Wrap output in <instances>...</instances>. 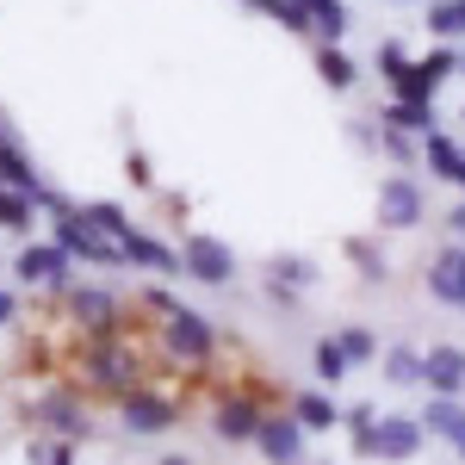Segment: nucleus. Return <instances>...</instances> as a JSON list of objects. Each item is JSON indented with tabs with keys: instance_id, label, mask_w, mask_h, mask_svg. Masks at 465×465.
Returning <instances> with one entry per match:
<instances>
[{
	"instance_id": "nucleus-1",
	"label": "nucleus",
	"mask_w": 465,
	"mask_h": 465,
	"mask_svg": "<svg viewBox=\"0 0 465 465\" xmlns=\"http://www.w3.org/2000/svg\"><path fill=\"white\" fill-rule=\"evenodd\" d=\"M74 366L87 372V385H94V391H112V397H124V391H137V385H143L137 354H124V341H118V335H106V341H81Z\"/></svg>"
},
{
	"instance_id": "nucleus-2",
	"label": "nucleus",
	"mask_w": 465,
	"mask_h": 465,
	"mask_svg": "<svg viewBox=\"0 0 465 465\" xmlns=\"http://www.w3.org/2000/svg\"><path fill=\"white\" fill-rule=\"evenodd\" d=\"M50 223H56V236H50V242L69 254V261H87V267H124V249H118L112 236H100V230L74 212V205L63 217H50Z\"/></svg>"
},
{
	"instance_id": "nucleus-3",
	"label": "nucleus",
	"mask_w": 465,
	"mask_h": 465,
	"mask_svg": "<svg viewBox=\"0 0 465 465\" xmlns=\"http://www.w3.org/2000/svg\"><path fill=\"white\" fill-rule=\"evenodd\" d=\"M63 311L74 317V329H81L87 341H106V335L124 329V304H118L106 286H63Z\"/></svg>"
},
{
	"instance_id": "nucleus-4",
	"label": "nucleus",
	"mask_w": 465,
	"mask_h": 465,
	"mask_svg": "<svg viewBox=\"0 0 465 465\" xmlns=\"http://www.w3.org/2000/svg\"><path fill=\"white\" fill-rule=\"evenodd\" d=\"M162 348L174 360H186V366H205V360L217 354V329L193 304H174L168 317H162Z\"/></svg>"
},
{
	"instance_id": "nucleus-5",
	"label": "nucleus",
	"mask_w": 465,
	"mask_h": 465,
	"mask_svg": "<svg viewBox=\"0 0 465 465\" xmlns=\"http://www.w3.org/2000/svg\"><path fill=\"white\" fill-rule=\"evenodd\" d=\"M118 422L131 434H168L180 422V403L168 391H149V385H137V391L118 397Z\"/></svg>"
},
{
	"instance_id": "nucleus-6",
	"label": "nucleus",
	"mask_w": 465,
	"mask_h": 465,
	"mask_svg": "<svg viewBox=\"0 0 465 465\" xmlns=\"http://www.w3.org/2000/svg\"><path fill=\"white\" fill-rule=\"evenodd\" d=\"M180 273H193L205 286H230L236 280V254H230L223 236H186L180 242Z\"/></svg>"
},
{
	"instance_id": "nucleus-7",
	"label": "nucleus",
	"mask_w": 465,
	"mask_h": 465,
	"mask_svg": "<svg viewBox=\"0 0 465 465\" xmlns=\"http://www.w3.org/2000/svg\"><path fill=\"white\" fill-rule=\"evenodd\" d=\"M32 422L50 429L56 440H87V434H94V416H87V403L74 391H50L44 403H32Z\"/></svg>"
},
{
	"instance_id": "nucleus-8",
	"label": "nucleus",
	"mask_w": 465,
	"mask_h": 465,
	"mask_svg": "<svg viewBox=\"0 0 465 465\" xmlns=\"http://www.w3.org/2000/svg\"><path fill=\"white\" fill-rule=\"evenodd\" d=\"M69 267H74V261L56 249V242H25V249L13 254V273H19L25 286H50V292H63V286H74Z\"/></svg>"
},
{
	"instance_id": "nucleus-9",
	"label": "nucleus",
	"mask_w": 465,
	"mask_h": 465,
	"mask_svg": "<svg viewBox=\"0 0 465 465\" xmlns=\"http://www.w3.org/2000/svg\"><path fill=\"white\" fill-rule=\"evenodd\" d=\"M460 69L447 50H434V56H422V63H403V69L391 74V87H397V100H429L434 106V87L447 81V74Z\"/></svg>"
},
{
	"instance_id": "nucleus-10",
	"label": "nucleus",
	"mask_w": 465,
	"mask_h": 465,
	"mask_svg": "<svg viewBox=\"0 0 465 465\" xmlns=\"http://www.w3.org/2000/svg\"><path fill=\"white\" fill-rule=\"evenodd\" d=\"M416 447H422V422L416 416H379L372 440H366V453H379V460H416Z\"/></svg>"
},
{
	"instance_id": "nucleus-11",
	"label": "nucleus",
	"mask_w": 465,
	"mask_h": 465,
	"mask_svg": "<svg viewBox=\"0 0 465 465\" xmlns=\"http://www.w3.org/2000/svg\"><path fill=\"white\" fill-rule=\"evenodd\" d=\"M254 447L267 453V465H298V460H304V429H298L292 416H261Z\"/></svg>"
},
{
	"instance_id": "nucleus-12",
	"label": "nucleus",
	"mask_w": 465,
	"mask_h": 465,
	"mask_svg": "<svg viewBox=\"0 0 465 465\" xmlns=\"http://www.w3.org/2000/svg\"><path fill=\"white\" fill-rule=\"evenodd\" d=\"M422 217V186L416 180H385L379 186V223L385 230H410Z\"/></svg>"
},
{
	"instance_id": "nucleus-13",
	"label": "nucleus",
	"mask_w": 465,
	"mask_h": 465,
	"mask_svg": "<svg viewBox=\"0 0 465 465\" xmlns=\"http://www.w3.org/2000/svg\"><path fill=\"white\" fill-rule=\"evenodd\" d=\"M217 440H230V447H242V440H254V429H261V410H254L249 397H223L212 416Z\"/></svg>"
},
{
	"instance_id": "nucleus-14",
	"label": "nucleus",
	"mask_w": 465,
	"mask_h": 465,
	"mask_svg": "<svg viewBox=\"0 0 465 465\" xmlns=\"http://www.w3.org/2000/svg\"><path fill=\"white\" fill-rule=\"evenodd\" d=\"M124 261H137V267H149V273H180V249H168V242H155V236H143L137 223L124 230Z\"/></svg>"
},
{
	"instance_id": "nucleus-15",
	"label": "nucleus",
	"mask_w": 465,
	"mask_h": 465,
	"mask_svg": "<svg viewBox=\"0 0 465 465\" xmlns=\"http://www.w3.org/2000/svg\"><path fill=\"white\" fill-rule=\"evenodd\" d=\"M422 379H429V391L453 397L465 385V348H434V354L422 360Z\"/></svg>"
},
{
	"instance_id": "nucleus-16",
	"label": "nucleus",
	"mask_w": 465,
	"mask_h": 465,
	"mask_svg": "<svg viewBox=\"0 0 465 465\" xmlns=\"http://www.w3.org/2000/svg\"><path fill=\"white\" fill-rule=\"evenodd\" d=\"M429 292H434V298H447V304H465V249H447L429 267Z\"/></svg>"
},
{
	"instance_id": "nucleus-17",
	"label": "nucleus",
	"mask_w": 465,
	"mask_h": 465,
	"mask_svg": "<svg viewBox=\"0 0 465 465\" xmlns=\"http://www.w3.org/2000/svg\"><path fill=\"white\" fill-rule=\"evenodd\" d=\"M292 422H298V429H335V422H341V410H335V397L304 391L298 403H292Z\"/></svg>"
},
{
	"instance_id": "nucleus-18",
	"label": "nucleus",
	"mask_w": 465,
	"mask_h": 465,
	"mask_svg": "<svg viewBox=\"0 0 465 465\" xmlns=\"http://www.w3.org/2000/svg\"><path fill=\"white\" fill-rule=\"evenodd\" d=\"M32 223H37V205L25 199V193L0 186V230H13V236H25V242H32Z\"/></svg>"
},
{
	"instance_id": "nucleus-19",
	"label": "nucleus",
	"mask_w": 465,
	"mask_h": 465,
	"mask_svg": "<svg viewBox=\"0 0 465 465\" xmlns=\"http://www.w3.org/2000/svg\"><path fill=\"white\" fill-rule=\"evenodd\" d=\"M74 212L87 217L100 236H112V242H124V230H131V212L124 205H112V199H94V205H74Z\"/></svg>"
},
{
	"instance_id": "nucleus-20",
	"label": "nucleus",
	"mask_w": 465,
	"mask_h": 465,
	"mask_svg": "<svg viewBox=\"0 0 465 465\" xmlns=\"http://www.w3.org/2000/svg\"><path fill=\"white\" fill-rule=\"evenodd\" d=\"M298 6H304V19L322 32V44H335V37L348 32V6L341 0H298Z\"/></svg>"
},
{
	"instance_id": "nucleus-21",
	"label": "nucleus",
	"mask_w": 465,
	"mask_h": 465,
	"mask_svg": "<svg viewBox=\"0 0 465 465\" xmlns=\"http://www.w3.org/2000/svg\"><path fill=\"white\" fill-rule=\"evenodd\" d=\"M422 416H429V429H434V434H447V440H460V447H465V410L453 403V397H434Z\"/></svg>"
},
{
	"instance_id": "nucleus-22",
	"label": "nucleus",
	"mask_w": 465,
	"mask_h": 465,
	"mask_svg": "<svg viewBox=\"0 0 465 465\" xmlns=\"http://www.w3.org/2000/svg\"><path fill=\"white\" fill-rule=\"evenodd\" d=\"M385 124L391 131H434V106L429 100H397V106H385Z\"/></svg>"
},
{
	"instance_id": "nucleus-23",
	"label": "nucleus",
	"mask_w": 465,
	"mask_h": 465,
	"mask_svg": "<svg viewBox=\"0 0 465 465\" xmlns=\"http://www.w3.org/2000/svg\"><path fill=\"white\" fill-rule=\"evenodd\" d=\"M317 69H322V81H329V87H354V74H360L354 63L335 50V44H322V50H317Z\"/></svg>"
},
{
	"instance_id": "nucleus-24",
	"label": "nucleus",
	"mask_w": 465,
	"mask_h": 465,
	"mask_svg": "<svg viewBox=\"0 0 465 465\" xmlns=\"http://www.w3.org/2000/svg\"><path fill=\"white\" fill-rule=\"evenodd\" d=\"M311 366H317V379H322V385H335V379L348 372V354H341V341H317Z\"/></svg>"
},
{
	"instance_id": "nucleus-25",
	"label": "nucleus",
	"mask_w": 465,
	"mask_h": 465,
	"mask_svg": "<svg viewBox=\"0 0 465 465\" xmlns=\"http://www.w3.org/2000/svg\"><path fill=\"white\" fill-rule=\"evenodd\" d=\"M385 379H391V385H416V379H422V354L391 348V360H385Z\"/></svg>"
},
{
	"instance_id": "nucleus-26",
	"label": "nucleus",
	"mask_w": 465,
	"mask_h": 465,
	"mask_svg": "<svg viewBox=\"0 0 465 465\" xmlns=\"http://www.w3.org/2000/svg\"><path fill=\"white\" fill-rule=\"evenodd\" d=\"M429 25H434L440 37H460V32H465V0H440V6L429 13Z\"/></svg>"
},
{
	"instance_id": "nucleus-27",
	"label": "nucleus",
	"mask_w": 465,
	"mask_h": 465,
	"mask_svg": "<svg viewBox=\"0 0 465 465\" xmlns=\"http://www.w3.org/2000/svg\"><path fill=\"white\" fill-rule=\"evenodd\" d=\"M267 286L280 292V286H311V267H304V261H273V280H267Z\"/></svg>"
},
{
	"instance_id": "nucleus-28",
	"label": "nucleus",
	"mask_w": 465,
	"mask_h": 465,
	"mask_svg": "<svg viewBox=\"0 0 465 465\" xmlns=\"http://www.w3.org/2000/svg\"><path fill=\"white\" fill-rule=\"evenodd\" d=\"M335 341H341V354H348V360H372V354H379V341H372L366 329H348V335H335Z\"/></svg>"
},
{
	"instance_id": "nucleus-29",
	"label": "nucleus",
	"mask_w": 465,
	"mask_h": 465,
	"mask_svg": "<svg viewBox=\"0 0 465 465\" xmlns=\"http://www.w3.org/2000/svg\"><path fill=\"white\" fill-rule=\"evenodd\" d=\"M348 254L360 261V273H366V280H385V254H372L366 242H348Z\"/></svg>"
},
{
	"instance_id": "nucleus-30",
	"label": "nucleus",
	"mask_w": 465,
	"mask_h": 465,
	"mask_svg": "<svg viewBox=\"0 0 465 465\" xmlns=\"http://www.w3.org/2000/svg\"><path fill=\"white\" fill-rule=\"evenodd\" d=\"M372 422H379V416H372L366 403H360V410H348V429H354V447H360V453H366V440H372Z\"/></svg>"
},
{
	"instance_id": "nucleus-31",
	"label": "nucleus",
	"mask_w": 465,
	"mask_h": 465,
	"mask_svg": "<svg viewBox=\"0 0 465 465\" xmlns=\"http://www.w3.org/2000/svg\"><path fill=\"white\" fill-rule=\"evenodd\" d=\"M44 465H74V440H56V447H37Z\"/></svg>"
},
{
	"instance_id": "nucleus-32",
	"label": "nucleus",
	"mask_w": 465,
	"mask_h": 465,
	"mask_svg": "<svg viewBox=\"0 0 465 465\" xmlns=\"http://www.w3.org/2000/svg\"><path fill=\"white\" fill-rule=\"evenodd\" d=\"M124 174H131V186H155V174H149L143 155H131V168H124Z\"/></svg>"
},
{
	"instance_id": "nucleus-33",
	"label": "nucleus",
	"mask_w": 465,
	"mask_h": 465,
	"mask_svg": "<svg viewBox=\"0 0 465 465\" xmlns=\"http://www.w3.org/2000/svg\"><path fill=\"white\" fill-rule=\"evenodd\" d=\"M13 317H19V292H6V286H0V329H6Z\"/></svg>"
},
{
	"instance_id": "nucleus-34",
	"label": "nucleus",
	"mask_w": 465,
	"mask_h": 465,
	"mask_svg": "<svg viewBox=\"0 0 465 465\" xmlns=\"http://www.w3.org/2000/svg\"><path fill=\"white\" fill-rule=\"evenodd\" d=\"M155 465H199L193 453H168V460H155Z\"/></svg>"
},
{
	"instance_id": "nucleus-35",
	"label": "nucleus",
	"mask_w": 465,
	"mask_h": 465,
	"mask_svg": "<svg viewBox=\"0 0 465 465\" xmlns=\"http://www.w3.org/2000/svg\"><path fill=\"white\" fill-rule=\"evenodd\" d=\"M453 230H460V236H465V205H460V212H453Z\"/></svg>"
},
{
	"instance_id": "nucleus-36",
	"label": "nucleus",
	"mask_w": 465,
	"mask_h": 465,
	"mask_svg": "<svg viewBox=\"0 0 465 465\" xmlns=\"http://www.w3.org/2000/svg\"><path fill=\"white\" fill-rule=\"evenodd\" d=\"M460 69H465V63H460Z\"/></svg>"
}]
</instances>
